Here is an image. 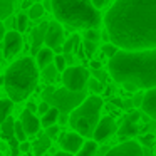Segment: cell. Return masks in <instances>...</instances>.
I'll list each match as a JSON object with an SVG mask.
<instances>
[{
    "instance_id": "e575fe53",
    "label": "cell",
    "mask_w": 156,
    "mask_h": 156,
    "mask_svg": "<svg viewBox=\"0 0 156 156\" xmlns=\"http://www.w3.org/2000/svg\"><path fill=\"white\" fill-rule=\"evenodd\" d=\"M154 141H156L154 134H143L141 138H139V143H141L143 146H151Z\"/></svg>"
},
{
    "instance_id": "4fadbf2b",
    "label": "cell",
    "mask_w": 156,
    "mask_h": 156,
    "mask_svg": "<svg viewBox=\"0 0 156 156\" xmlns=\"http://www.w3.org/2000/svg\"><path fill=\"white\" fill-rule=\"evenodd\" d=\"M138 119H139V112H131L129 116H126V118H124L121 128H119V138H121L122 141H124V139L133 138V136H136L139 133Z\"/></svg>"
},
{
    "instance_id": "d4e9b609",
    "label": "cell",
    "mask_w": 156,
    "mask_h": 156,
    "mask_svg": "<svg viewBox=\"0 0 156 156\" xmlns=\"http://www.w3.org/2000/svg\"><path fill=\"white\" fill-rule=\"evenodd\" d=\"M77 47H79V37L77 35H72L69 41L64 42V45H62V52H64V54H72V51L77 49Z\"/></svg>"
},
{
    "instance_id": "9a60e30c",
    "label": "cell",
    "mask_w": 156,
    "mask_h": 156,
    "mask_svg": "<svg viewBox=\"0 0 156 156\" xmlns=\"http://www.w3.org/2000/svg\"><path fill=\"white\" fill-rule=\"evenodd\" d=\"M141 111H144V114L148 116V118H151L156 121V87L144 91Z\"/></svg>"
},
{
    "instance_id": "4316f807",
    "label": "cell",
    "mask_w": 156,
    "mask_h": 156,
    "mask_svg": "<svg viewBox=\"0 0 156 156\" xmlns=\"http://www.w3.org/2000/svg\"><path fill=\"white\" fill-rule=\"evenodd\" d=\"M29 20H30L29 14H25V12L19 14V15H17V30H20V32H25V30H27Z\"/></svg>"
},
{
    "instance_id": "ab89813d",
    "label": "cell",
    "mask_w": 156,
    "mask_h": 156,
    "mask_svg": "<svg viewBox=\"0 0 156 156\" xmlns=\"http://www.w3.org/2000/svg\"><path fill=\"white\" fill-rule=\"evenodd\" d=\"M52 156H76V154H72V153H67V151H59V153H55V154H52Z\"/></svg>"
},
{
    "instance_id": "5bb4252c",
    "label": "cell",
    "mask_w": 156,
    "mask_h": 156,
    "mask_svg": "<svg viewBox=\"0 0 156 156\" xmlns=\"http://www.w3.org/2000/svg\"><path fill=\"white\" fill-rule=\"evenodd\" d=\"M20 122L24 124V128H25V131H27L29 136L37 134V133L41 131V128H42V121L35 116V112L29 111V109H24V111H22Z\"/></svg>"
},
{
    "instance_id": "60d3db41",
    "label": "cell",
    "mask_w": 156,
    "mask_h": 156,
    "mask_svg": "<svg viewBox=\"0 0 156 156\" xmlns=\"http://www.w3.org/2000/svg\"><path fill=\"white\" fill-rule=\"evenodd\" d=\"M91 67H92V69H99V67H101V64H99L98 61H96V62L92 61V62H91Z\"/></svg>"
},
{
    "instance_id": "f1b7e54d",
    "label": "cell",
    "mask_w": 156,
    "mask_h": 156,
    "mask_svg": "<svg viewBox=\"0 0 156 156\" xmlns=\"http://www.w3.org/2000/svg\"><path fill=\"white\" fill-rule=\"evenodd\" d=\"M2 104H4V119L9 118V116H12V111H14V104H15L14 99H10V98L7 96V98L2 99Z\"/></svg>"
},
{
    "instance_id": "30bf717a",
    "label": "cell",
    "mask_w": 156,
    "mask_h": 156,
    "mask_svg": "<svg viewBox=\"0 0 156 156\" xmlns=\"http://www.w3.org/2000/svg\"><path fill=\"white\" fill-rule=\"evenodd\" d=\"M64 42H66V35H64L62 24L59 20L57 22H49L47 34H45V45L54 49L55 54H61Z\"/></svg>"
},
{
    "instance_id": "ee69618b",
    "label": "cell",
    "mask_w": 156,
    "mask_h": 156,
    "mask_svg": "<svg viewBox=\"0 0 156 156\" xmlns=\"http://www.w3.org/2000/svg\"><path fill=\"white\" fill-rule=\"evenodd\" d=\"M19 2H22V0H19Z\"/></svg>"
},
{
    "instance_id": "603a6c76",
    "label": "cell",
    "mask_w": 156,
    "mask_h": 156,
    "mask_svg": "<svg viewBox=\"0 0 156 156\" xmlns=\"http://www.w3.org/2000/svg\"><path fill=\"white\" fill-rule=\"evenodd\" d=\"M14 14V0H0V17L2 20H7Z\"/></svg>"
},
{
    "instance_id": "d6a6232c",
    "label": "cell",
    "mask_w": 156,
    "mask_h": 156,
    "mask_svg": "<svg viewBox=\"0 0 156 156\" xmlns=\"http://www.w3.org/2000/svg\"><path fill=\"white\" fill-rule=\"evenodd\" d=\"M87 87H89V91H91L92 94H99V92L102 91V84L98 81V79H89Z\"/></svg>"
},
{
    "instance_id": "2e32d148",
    "label": "cell",
    "mask_w": 156,
    "mask_h": 156,
    "mask_svg": "<svg viewBox=\"0 0 156 156\" xmlns=\"http://www.w3.org/2000/svg\"><path fill=\"white\" fill-rule=\"evenodd\" d=\"M54 59H55V51L52 47H49V45H44V47H41L35 52V62H37V66L41 69H44L49 64H52Z\"/></svg>"
},
{
    "instance_id": "8992f818",
    "label": "cell",
    "mask_w": 156,
    "mask_h": 156,
    "mask_svg": "<svg viewBox=\"0 0 156 156\" xmlns=\"http://www.w3.org/2000/svg\"><path fill=\"white\" fill-rule=\"evenodd\" d=\"M44 99L49 101L52 106L61 109L62 114H71L86 98H87V91H71L67 87H59V89H54V87H47L44 91Z\"/></svg>"
},
{
    "instance_id": "44dd1931",
    "label": "cell",
    "mask_w": 156,
    "mask_h": 156,
    "mask_svg": "<svg viewBox=\"0 0 156 156\" xmlns=\"http://www.w3.org/2000/svg\"><path fill=\"white\" fill-rule=\"evenodd\" d=\"M98 144L99 143L96 141V139H92V138L87 139V141L84 143V146L76 153V156H96V153H98Z\"/></svg>"
},
{
    "instance_id": "74e56055",
    "label": "cell",
    "mask_w": 156,
    "mask_h": 156,
    "mask_svg": "<svg viewBox=\"0 0 156 156\" xmlns=\"http://www.w3.org/2000/svg\"><path fill=\"white\" fill-rule=\"evenodd\" d=\"M25 109H29V111H32V112H37L39 104H35V102H30V101H29L27 106H25Z\"/></svg>"
},
{
    "instance_id": "52a82bcc",
    "label": "cell",
    "mask_w": 156,
    "mask_h": 156,
    "mask_svg": "<svg viewBox=\"0 0 156 156\" xmlns=\"http://www.w3.org/2000/svg\"><path fill=\"white\" fill-rule=\"evenodd\" d=\"M89 71L82 66H67L64 72H62V86L71 91H84L89 84Z\"/></svg>"
},
{
    "instance_id": "9c48e42d",
    "label": "cell",
    "mask_w": 156,
    "mask_h": 156,
    "mask_svg": "<svg viewBox=\"0 0 156 156\" xmlns=\"http://www.w3.org/2000/svg\"><path fill=\"white\" fill-rule=\"evenodd\" d=\"M106 156H144V148L139 141L134 139H124L114 148H111Z\"/></svg>"
},
{
    "instance_id": "6da1fadb",
    "label": "cell",
    "mask_w": 156,
    "mask_h": 156,
    "mask_svg": "<svg viewBox=\"0 0 156 156\" xmlns=\"http://www.w3.org/2000/svg\"><path fill=\"white\" fill-rule=\"evenodd\" d=\"M104 27L118 47L156 49V0H116Z\"/></svg>"
},
{
    "instance_id": "7c38bea8",
    "label": "cell",
    "mask_w": 156,
    "mask_h": 156,
    "mask_svg": "<svg viewBox=\"0 0 156 156\" xmlns=\"http://www.w3.org/2000/svg\"><path fill=\"white\" fill-rule=\"evenodd\" d=\"M116 129H118V124H116L114 119H112L111 116H104V118H101V121H99L92 139H96L98 143H104L114 134Z\"/></svg>"
},
{
    "instance_id": "f546056e",
    "label": "cell",
    "mask_w": 156,
    "mask_h": 156,
    "mask_svg": "<svg viewBox=\"0 0 156 156\" xmlns=\"http://www.w3.org/2000/svg\"><path fill=\"white\" fill-rule=\"evenodd\" d=\"M27 131H25L24 124L20 122V119L19 121H15V138H19V141H25L27 139Z\"/></svg>"
},
{
    "instance_id": "8d00e7d4",
    "label": "cell",
    "mask_w": 156,
    "mask_h": 156,
    "mask_svg": "<svg viewBox=\"0 0 156 156\" xmlns=\"http://www.w3.org/2000/svg\"><path fill=\"white\" fill-rule=\"evenodd\" d=\"M35 2H37V0H22V5H20L22 10H29V9H30Z\"/></svg>"
},
{
    "instance_id": "7bdbcfd3",
    "label": "cell",
    "mask_w": 156,
    "mask_h": 156,
    "mask_svg": "<svg viewBox=\"0 0 156 156\" xmlns=\"http://www.w3.org/2000/svg\"><path fill=\"white\" fill-rule=\"evenodd\" d=\"M154 136H156V131H154Z\"/></svg>"
},
{
    "instance_id": "d590c367",
    "label": "cell",
    "mask_w": 156,
    "mask_h": 156,
    "mask_svg": "<svg viewBox=\"0 0 156 156\" xmlns=\"http://www.w3.org/2000/svg\"><path fill=\"white\" fill-rule=\"evenodd\" d=\"M19 148H20L22 153H30V151H32V143H29L27 139H25V141H20Z\"/></svg>"
},
{
    "instance_id": "7402d4cb",
    "label": "cell",
    "mask_w": 156,
    "mask_h": 156,
    "mask_svg": "<svg viewBox=\"0 0 156 156\" xmlns=\"http://www.w3.org/2000/svg\"><path fill=\"white\" fill-rule=\"evenodd\" d=\"M27 14H29V17H30V20H41V19L44 17V14H45V5L35 2V4L27 10Z\"/></svg>"
},
{
    "instance_id": "836d02e7",
    "label": "cell",
    "mask_w": 156,
    "mask_h": 156,
    "mask_svg": "<svg viewBox=\"0 0 156 156\" xmlns=\"http://www.w3.org/2000/svg\"><path fill=\"white\" fill-rule=\"evenodd\" d=\"M118 49H119V47L114 44V42H109V44H106L104 47H102V51H104V54L108 55V57H112V55L118 52Z\"/></svg>"
},
{
    "instance_id": "5b68a950",
    "label": "cell",
    "mask_w": 156,
    "mask_h": 156,
    "mask_svg": "<svg viewBox=\"0 0 156 156\" xmlns=\"http://www.w3.org/2000/svg\"><path fill=\"white\" fill-rule=\"evenodd\" d=\"M102 98L99 94H89L74 111L69 114V124L74 131L81 133L84 138H92L94 131L101 121Z\"/></svg>"
},
{
    "instance_id": "7a4b0ae2",
    "label": "cell",
    "mask_w": 156,
    "mask_h": 156,
    "mask_svg": "<svg viewBox=\"0 0 156 156\" xmlns=\"http://www.w3.org/2000/svg\"><path fill=\"white\" fill-rule=\"evenodd\" d=\"M108 72L128 91H148L156 87V49L119 47L108 61Z\"/></svg>"
},
{
    "instance_id": "8fae6325",
    "label": "cell",
    "mask_w": 156,
    "mask_h": 156,
    "mask_svg": "<svg viewBox=\"0 0 156 156\" xmlns=\"http://www.w3.org/2000/svg\"><path fill=\"white\" fill-rule=\"evenodd\" d=\"M57 139H59L61 149H64V151H67V153H72V154H76L86 143L84 136H82L81 133L74 131V129H72V131H67V133H61V136H59Z\"/></svg>"
},
{
    "instance_id": "3957f363",
    "label": "cell",
    "mask_w": 156,
    "mask_h": 156,
    "mask_svg": "<svg viewBox=\"0 0 156 156\" xmlns=\"http://www.w3.org/2000/svg\"><path fill=\"white\" fill-rule=\"evenodd\" d=\"M39 66L32 57L14 61L4 72V87L10 99L22 102L35 91L39 84Z\"/></svg>"
},
{
    "instance_id": "ffe728a7",
    "label": "cell",
    "mask_w": 156,
    "mask_h": 156,
    "mask_svg": "<svg viewBox=\"0 0 156 156\" xmlns=\"http://www.w3.org/2000/svg\"><path fill=\"white\" fill-rule=\"evenodd\" d=\"M2 138L4 141H10L12 138H15V119L14 116H9L4 119L2 124Z\"/></svg>"
},
{
    "instance_id": "f35d334b",
    "label": "cell",
    "mask_w": 156,
    "mask_h": 156,
    "mask_svg": "<svg viewBox=\"0 0 156 156\" xmlns=\"http://www.w3.org/2000/svg\"><path fill=\"white\" fill-rule=\"evenodd\" d=\"M92 4L96 5V7L101 10V9H104V5H106V0H92Z\"/></svg>"
},
{
    "instance_id": "b9f144b4",
    "label": "cell",
    "mask_w": 156,
    "mask_h": 156,
    "mask_svg": "<svg viewBox=\"0 0 156 156\" xmlns=\"http://www.w3.org/2000/svg\"><path fill=\"white\" fill-rule=\"evenodd\" d=\"M22 156H34V153H22Z\"/></svg>"
},
{
    "instance_id": "83f0119b",
    "label": "cell",
    "mask_w": 156,
    "mask_h": 156,
    "mask_svg": "<svg viewBox=\"0 0 156 156\" xmlns=\"http://www.w3.org/2000/svg\"><path fill=\"white\" fill-rule=\"evenodd\" d=\"M54 64H55V67L59 69V72H64L66 69H67V57H66L64 52H61V54H55Z\"/></svg>"
},
{
    "instance_id": "1f68e13d",
    "label": "cell",
    "mask_w": 156,
    "mask_h": 156,
    "mask_svg": "<svg viewBox=\"0 0 156 156\" xmlns=\"http://www.w3.org/2000/svg\"><path fill=\"white\" fill-rule=\"evenodd\" d=\"M45 134L49 136L51 139H55V138H59L61 136V128H59V122L57 124H52V126H49V128H45Z\"/></svg>"
},
{
    "instance_id": "e0dca14e",
    "label": "cell",
    "mask_w": 156,
    "mask_h": 156,
    "mask_svg": "<svg viewBox=\"0 0 156 156\" xmlns=\"http://www.w3.org/2000/svg\"><path fill=\"white\" fill-rule=\"evenodd\" d=\"M47 27H49V22H42L39 27H35L32 30V49H34V52H37L42 47V44H45Z\"/></svg>"
},
{
    "instance_id": "484cf974",
    "label": "cell",
    "mask_w": 156,
    "mask_h": 156,
    "mask_svg": "<svg viewBox=\"0 0 156 156\" xmlns=\"http://www.w3.org/2000/svg\"><path fill=\"white\" fill-rule=\"evenodd\" d=\"M84 39L92 42H99L102 39V32L99 30V27H92V29H86L84 32Z\"/></svg>"
},
{
    "instance_id": "277c9868",
    "label": "cell",
    "mask_w": 156,
    "mask_h": 156,
    "mask_svg": "<svg viewBox=\"0 0 156 156\" xmlns=\"http://www.w3.org/2000/svg\"><path fill=\"white\" fill-rule=\"evenodd\" d=\"M52 14L61 24L76 30L99 27L104 22L92 0H52Z\"/></svg>"
},
{
    "instance_id": "ba28073f",
    "label": "cell",
    "mask_w": 156,
    "mask_h": 156,
    "mask_svg": "<svg viewBox=\"0 0 156 156\" xmlns=\"http://www.w3.org/2000/svg\"><path fill=\"white\" fill-rule=\"evenodd\" d=\"M24 49V39H22L20 30H7L4 35V59L12 61L20 51Z\"/></svg>"
},
{
    "instance_id": "4dcf8cb0",
    "label": "cell",
    "mask_w": 156,
    "mask_h": 156,
    "mask_svg": "<svg viewBox=\"0 0 156 156\" xmlns=\"http://www.w3.org/2000/svg\"><path fill=\"white\" fill-rule=\"evenodd\" d=\"M82 47H84V54H86V55H92V54L96 52V49H98V42H92V41L84 39V44H82Z\"/></svg>"
},
{
    "instance_id": "cb8c5ba5",
    "label": "cell",
    "mask_w": 156,
    "mask_h": 156,
    "mask_svg": "<svg viewBox=\"0 0 156 156\" xmlns=\"http://www.w3.org/2000/svg\"><path fill=\"white\" fill-rule=\"evenodd\" d=\"M42 74H44V77L47 79L49 82H54L55 79H57V74H59V69L55 67V64L52 62V64H49L47 67L42 69Z\"/></svg>"
},
{
    "instance_id": "d6986e66",
    "label": "cell",
    "mask_w": 156,
    "mask_h": 156,
    "mask_svg": "<svg viewBox=\"0 0 156 156\" xmlns=\"http://www.w3.org/2000/svg\"><path fill=\"white\" fill-rule=\"evenodd\" d=\"M61 109L59 108H55V106H52L51 109H49L47 112H45L44 116H41V121H42V128H49V126H52V124H57L59 122V119H61Z\"/></svg>"
},
{
    "instance_id": "ac0fdd59",
    "label": "cell",
    "mask_w": 156,
    "mask_h": 156,
    "mask_svg": "<svg viewBox=\"0 0 156 156\" xmlns=\"http://www.w3.org/2000/svg\"><path fill=\"white\" fill-rule=\"evenodd\" d=\"M51 141H52V139L49 138L45 133L39 136V138L32 143V151H34V156H42L45 151H49V148H51Z\"/></svg>"
}]
</instances>
